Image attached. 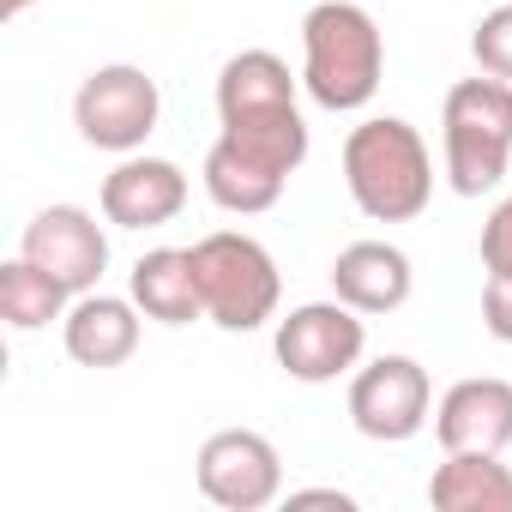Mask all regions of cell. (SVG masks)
<instances>
[{"instance_id": "cell-1", "label": "cell", "mask_w": 512, "mask_h": 512, "mask_svg": "<svg viewBox=\"0 0 512 512\" xmlns=\"http://www.w3.org/2000/svg\"><path fill=\"white\" fill-rule=\"evenodd\" d=\"M344 187L362 217L410 223L434 199V151L404 115H374L344 139Z\"/></svg>"}, {"instance_id": "cell-2", "label": "cell", "mask_w": 512, "mask_h": 512, "mask_svg": "<svg viewBox=\"0 0 512 512\" xmlns=\"http://www.w3.org/2000/svg\"><path fill=\"white\" fill-rule=\"evenodd\" d=\"M386 79V37L356 0H320L302 19V85L320 109L356 115Z\"/></svg>"}, {"instance_id": "cell-3", "label": "cell", "mask_w": 512, "mask_h": 512, "mask_svg": "<svg viewBox=\"0 0 512 512\" xmlns=\"http://www.w3.org/2000/svg\"><path fill=\"white\" fill-rule=\"evenodd\" d=\"M440 163L458 199H482L512 163V85L494 73L458 79L440 109Z\"/></svg>"}, {"instance_id": "cell-4", "label": "cell", "mask_w": 512, "mask_h": 512, "mask_svg": "<svg viewBox=\"0 0 512 512\" xmlns=\"http://www.w3.org/2000/svg\"><path fill=\"white\" fill-rule=\"evenodd\" d=\"M193 266H199V296H205V320L223 332H260L278 302H284V278L278 260L266 253V241H253L241 229H211L193 241Z\"/></svg>"}, {"instance_id": "cell-5", "label": "cell", "mask_w": 512, "mask_h": 512, "mask_svg": "<svg viewBox=\"0 0 512 512\" xmlns=\"http://www.w3.org/2000/svg\"><path fill=\"white\" fill-rule=\"evenodd\" d=\"M157 115H163V91L145 67H97L79 97H73V127L85 145L97 151H115V157H133L151 133H157Z\"/></svg>"}, {"instance_id": "cell-6", "label": "cell", "mask_w": 512, "mask_h": 512, "mask_svg": "<svg viewBox=\"0 0 512 512\" xmlns=\"http://www.w3.org/2000/svg\"><path fill=\"white\" fill-rule=\"evenodd\" d=\"M278 368L302 386H326L338 374H350L368 350V314H356L350 302H302L278 320Z\"/></svg>"}, {"instance_id": "cell-7", "label": "cell", "mask_w": 512, "mask_h": 512, "mask_svg": "<svg viewBox=\"0 0 512 512\" xmlns=\"http://www.w3.org/2000/svg\"><path fill=\"white\" fill-rule=\"evenodd\" d=\"M428 410H434V386L416 356H374L350 380V422L368 440H386V446L416 440L434 422Z\"/></svg>"}, {"instance_id": "cell-8", "label": "cell", "mask_w": 512, "mask_h": 512, "mask_svg": "<svg viewBox=\"0 0 512 512\" xmlns=\"http://www.w3.org/2000/svg\"><path fill=\"white\" fill-rule=\"evenodd\" d=\"M199 494L223 512H260L284 494V458L260 428H217L199 446Z\"/></svg>"}, {"instance_id": "cell-9", "label": "cell", "mask_w": 512, "mask_h": 512, "mask_svg": "<svg viewBox=\"0 0 512 512\" xmlns=\"http://www.w3.org/2000/svg\"><path fill=\"white\" fill-rule=\"evenodd\" d=\"M19 253L31 266H43L67 296H85L103 284V266H109V235L103 223L85 211V205H43L25 235H19Z\"/></svg>"}, {"instance_id": "cell-10", "label": "cell", "mask_w": 512, "mask_h": 512, "mask_svg": "<svg viewBox=\"0 0 512 512\" xmlns=\"http://www.w3.org/2000/svg\"><path fill=\"white\" fill-rule=\"evenodd\" d=\"M97 199H103V217L115 229H163L187 205V175L169 157H139L133 151V157H121L103 175V193Z\"/></svg>"}, {"instance_id": "cell-11", "label": "cell", "mask_w": 512, "mask_h": 512, "mask_svg": "<svg viewBox=\"0 0 512 512\" xmlns=\"http://www.w3.org/2000/svg\"><path fill=\"white\" fill-rule=\"evenodd\" d=\"M440 452H506L512 446V380L470 374L434 404Z\"/></svg>"}, {"instance_id": "cell-12", "label": "cell", "mask_w": 512, "mask_h": 512, "mask_svg": "<svg viewBox=\"0 0 512 512\" xmlns=\"http://www.w3.org/2000/svg\"><path fill=\"white\" fill-rule=\"evenodd\" d=\"M416 290L410 253L392 241H350L332 260V296L350 302L356 314H398Z\"/></svg>"}, {"instance_id": "cell-13", "label": "cell", "mask_w": 512, "mask_h": 512, "mask_svg": "<svg viewBox=\"0 0 512 512\" xmlns=\"http://www.w3.org/2000/svg\"><path fill=\"white\" fill-rule=\"evenodd\" d=\"M61 344L79 368H121L139 350V302L103 296V290L73 296V308L61 320Z\"/></svg>"}, {"instance_id": "cell-14", "label": "cell", "mask_w": 512, "mask_h": 512, "mask_svg": "<svg viewBox=\"0 0 512 512\" xmlns=\"http://www.w3.org/2000/svg\"><path fill=\"white\" fill-rule=\"evenodd\" d=\"M127 284H133L139 314L157 320V326H193V320H205L193 247H151V253H139V266H133Z\"/></svg>"}, {"instance_id": "cell-15", "label": "cell", "mask_w": 512, "mask_h": 512, "mask_svg": "<svg viewBox=\"0 0 512 512\" xmlns=\"http://www.w3.org/2000/svg\"><path fill=\"white\" fill-rule=\"evenodd\" d=\"M434 512H512V464L500 452H446L428 476Z\"/></svg>"}, {"instance_id": "cell-16", "label": "cell", "mask_w": 512, "mask_h": 512, "mask_svg": "<svg viewBox=\"0 0 512 512\" xmlns=\"http://www.w3.org/2000/svg\"><path fill=\"white\" fill-rule=\"evenodd\" d=\"M266 109H296V79L272 49H241L217 73V121L235 115H266Z\"/></svg>"}, {"instance_id": "cell-17", "label": "cell", "mask_w": 512, "mask_h": 512, "mask_svg": "<svg viewBox=\"0 0 512 512\" xmlns=\"http://www.w3.org/2000/svg\"><path fill=\"white\" fill-rule=\"evenodd\" d=\"M217 139H223V145H235L247 163H260V169L284 175V181L308 163V121H302V109L235 115V121H223V133H217Z\"/></svg>"}, {"instance_id": "cell-18", "label": "cell", "mask_w": 512, "mask_h": 512, "mask_svg": "<svg viewBox=\"0 0 512 512\" xmlns=\"http://www.w3.org/2000/svg\"><path fill=\"white\" fill-rule=\"evenodd\" d=\"M205 193H211V205H223V211H235V217H260V211H272L278 199H284V175H272V169H260V163H247L235 145H211L205 151Z\"/></svg>"}, {"instance_id": "cell-19", "label": "cell", "mask_w": 512, "mask_h": 512, "mask_svg": "<svg viewBox=\"0 0 512 512\" xmlns=\"http://www.w3.org/2000/svg\"><path fill=\"white\" fill-rule=\"evenodd\" d=\"M67 308H73V296L43 266H31L25 253L0 266V320L13 332H43L49 320H67Z\"/></svg>"}, {"instance_id": "cell-20", "label": "cell", "mask_w": 512, "mask_h": 512, "mask_svg": "<svg viewBox=\"0 0 512 512\" xmlns=\"http://www.w3.org/2000/svg\"><path fill=\"white\" fill-rule=\"evenodd\" d=\"M470 55H476L482 73H494V79L512 85V0L476 19V31H470Z\"/></svg>"}, {"instance_id": "cell-21", "label": "cell", "mask_w": 512, "mask_h": 512, "mask_svg": "<svg viewBox=\"0 0 512 512\" xmlns=\"http://www.w3.org/2000/svg\"><path fill=\"white\" fill-rule=\"evenodd\" d=\"M482 326H488V338L512 344V266L488 272V284H482Z\"/></svg>"}, {"instance_id": "cell-22", "label": "cell", "mask_w": 512, "mask_h": 512, "mask_svg": "<svg viewBox=\"0 0 512 512\" xmlns=\"http://www.w3.org/2000/svg\"><path fill=\"white\" fill-rule=\"evenodd\" d=\"M482 266L494 272V266H512V193L488 211V223H482Z\"/></svg>"}, {"instance_id": "cell-23", "label": "cell", "mask_w": 512, "mask_h": 512, "mask_svg": "<svg viewBox=\"0 0 512 512\" xmlns=\"http://www.w3.org/2000/svg\"><path fill=\"white\" fill-rule=\"evenodd\" d=\"M290 506H338V512H350L356 500L338 494V488H290Z\"/></svg>"}, {"instance_id": "cell-24", "label": "cell", "mask_w": 512, "mask_h": 512, "mask_svg": "<svg viewBox=\"0 0 512 512\" xmlns=\"http://www.w3.org/2000/svg\"><path fill=\"white\" fill-rule=\"evenodd\" d=\"M37 7V0H0V13H7V19H19V13H31Z\"/></svg>"}]
</instances>
